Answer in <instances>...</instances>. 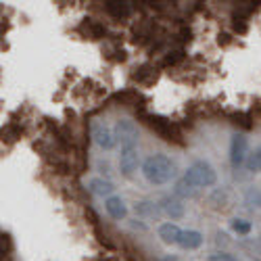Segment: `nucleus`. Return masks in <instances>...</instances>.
<instances>
[{"label": "nucleus", "instance_id": "nucleus-1", "mask_svg": "<svg viewBox=\"0 0 261 261\" xmlns=\"http://www.w3.org/2000/svg\"><path fill=\"white\" fill-rule=\"evenodd\" d=\"M142 176L150 184L161 186V184L171 182L173 178L178 176V167H176V163H173L167 155L157 153V155H150V157L144 159V163H142Z\"/></svg>", "mask_w": 261, "mask_h": 261}, {"label": "nucleus", "instance_id": "nucleus-2", "mask_svg": "<svg viewBox=\"0 0 261 261\" xmlns=\"http://www.w3.org/2000/svg\"><path fill=\"white\" fill-rule=\"evenodd\" d=\"M144 123L153 129L155 134H159L165 142H171V144H184V136L180 132V127L176 123H171L169 119L161 117V115H142Z\"/></svg>", "mask_w": 261, "mask_h": 261}, {"label": "nucleus", "instance_id": "nucleus-3", "mask_svg": "<svg viewBox=\"0 0 261 261\" xmlns=\"http://www.w3.org/2000/svg\"><path fill=\"white\" fill-rule=\"evenodd\" d=\"M184 178L188 184H192L194 188H207V186H213L215 180H217V173L215 169L207 163V161H197V163H192L186 173H184Z\"/></svg>", "mask_w": 261, "mask_h": 261}, {"label": "nucleus", "instance_id": "nucleus-4", "mask_svg": "<svg viewBox=\"0 0 261 261\" xmlns=\"http://www.w3.org/2000/svg\"><path fill=\"white\" fill-rule=\"evenodd\" d=\"M90 136H92L94 144L100 146L102 150H109V148L115 146V132L100 119H92L90 121Z\"/></svg>", "mask_w": 261, "mask_h": 261}, {"label": "nucleus", "instance_id": "nucleus-5", "mask_svg": "<svg viewBox=\"0 0 261 261\" xmlns=\"http://www.w3.org/2000/svg\"><path fill=\"white\" fill-rule=\"evenodd\" d=\"M249 157V142L243 134H232L230 138V163L234 167L247 163Z\"/></svg>", "mask_w": 261, "mask_h": 261}, {"label": "nucleus", "instance_id": "nucleus-6", "mask_svg": "<svg viewBox=\"0 0 261 261\" xmlns=\"http://www.w3.org/2000/svg\"><path fill=\"white\" fill-rule=\"evenodd\" d=\"M115 138L121 140L123 146H136L138 142V127L129 119H119L115 125Z\"/></svg>", "mask_w": 261, "mask_h": 261}, {"label": "nucleus", "instance_id": "nucleus-7", "mask_svg": "<svg viewBox=\"0 0 261 261\" xmlns=\"http://www.w3.org/2000/svg\"><path fill=\"white\" fill-rule=\"evenodd\" d=\"M119 169L125 178L134 176V171L138 169V150L136 146H123L119 155Z\"/></svg>", "mask_w": 261, "mask_h": 261}, {"label": "nucleus", "instance_id": "nucleus-8", "mask_svg": "<svg viewBox=\"0 0 261 261\" xmlns=\"http://www.w3.org/2000/svg\"><path fill=\"white\" fill-rule=\"evenodd\" d=\"M161 211L167 217H171V220H180V217L184 215V205L178 197H165L161 201Z\"/></svg>", "mask_w": 261, "mask_h": 261}, {"label": "nucleus", "instance_id": "nucleus-9", "mask_svg": "<svg viewBox=\"0 0 261 261\" xmlns=\"http://www.w3.org/2000/svg\"><path fill=\"white\" fill-rule=\"evenodd\" d=\"M180 236H182V230L176 226V224H161L159 226V238L165 243V245H178L180 243Z\"/></svg>", "mask_w": 261, "mask_h": 261}, {"label": "nucleus", "instance_id": "nucleus-10", "mask_svg": "<svg viewBox=\"0 0 261 261\" xmlns=\"http://www.w3.org/2000/svg\"><path fill=\"white\" fill-rule=\"evenodd\" d=\"M178 245L182 249H186V251L199 249L203 245V234L197 232V230H182V236H180V243Z\"/></svg>", "mask_w": 261, "mask_h": 261}, {"label": "nucleus", "instance_id": "nucleus-11", "mask_svg": "<svg viewBox=\"0 0 261 261\" xmlns=\"http://www.w3.org/2000/svg\"><path fill=\"white\" fill-rule=\"evenodd\" d=\"M105 209L113 220H123V217L127 215V207L121 201V197H109L107 203H105Z\"/></svg>", "mask_w": 261, "mask_h": 261}, {"label": "nucleus", "instance_id": "nucleus-12", "mask_svg": "<svg viewBox=\"0 0 261 261\" xmlns=\"http://www.w3.org/2000/svg\"><path fill=\"white\" fill-rule=\"evenodd\" d=\"M105 9L113 19H125L129 15V11H132L129 9V3H125V0H109Z\"/></svg>", "mask_w": 261, "mask_h": 261}, {"label": "nucleus", "instance_id": "nucleus-13", "mask_svg": "<svg viewBox=\"0 0 261 261\" xmlns=\"http://www.w3.org/2000/svg\"><path fill=\"white\" fill-rule=\"evenodd\" d=\"M80 32L84 36H88L90 40H98V38L105 36V28L100 23H96L94 19H84V23L80 25Z\"/></svg>", "mask_w": 261, "mask_h": 261}, {"label": "nucleus", "instance_id": "nucleus-14", "mask_svg": "<svg viewBox=\"0 0 261 261\" xmlns=\"http://www.w3.org/2000/svg\"><path fill=\"white\" fill-rule=\"evenodd\" d=\"M90 188L94 190V194H98V197H105V194H111V192L115 190V186H113L111 182L100 180V178L92 180V182H90Z\"/></svg>", "mask_w": 261, "mask_h": 261}, {"label": "nucleus", "instance_id": "nucleus-15", "mask_svg": "<svg viewBox=\"0 0 261 261\" xmlns=\"http://www.w3.org/2000/svg\"><path fill=\"white\" fill-rule=\"evenodd\" d=\"M247 169L249 171H261V146H257L247 157Z\"/></svg>", "mask_w": 261, "mask_h": 261}, {"label": "nucleus", "instance_id": "nucleus-16", "mask_svg": "<svg viewBox=\"0 0 261 261\" xmlns=\"http://www.w3.org/2000/svg\"><path fill=\"white\" fill-rule=\"evenodd\" d=\"M194 186L192 184H188L186 182V178H182L178 184H176V194H180V197H192L194 194V190H192Z\"/></svg>", "mask_w": 261, "mask_h": 261}, {"label": "nucleus", "instance_id": "nucleus-17", "mask_svg": "<svg viewBox=\"0 0 261 261\" xmlns=\"http://www.w3.org/2000/svg\"><path fill=\"white\" fill-rule=\"evenodd\" d=\"M232 230L236 234H249L251 232V224L245 220H232Z\"/></svg>", "mask_w": 261, "mask_h": 261}, {"label": "nucleus", "instance_id": "nucleus-18", "mask_svg": "<svg viewBox=\"0 0 261 261\" xmlns=\"http://www.w3.org/2000/svg\"><path fill=\"white\" fill-rule=\"evenodd\" d=\"M247 203L249 205H255V207H261V190L249 188L247 190Z\"/></svg>", "mask_w": 261, "mask_h": 261}, {"label": "nucleus", "instance_id": "nucleus-19", "mask_svg": "<svg viewBox=\"0 0 261 261\" xmlns=\"http://www.w3.org/2000/svg\"><path fill=\"white\" fill-rule=\"evenodd\" d=\"M207 261H238L234 255H230V253H215V255H211Z\"/></svg>", "mask_w": 261, "mask_h": 261}, {"label": "nucleus", "instance_id": "nucleus-20", "mask_svg": "<svg viewBox=\"0 0 261 261\" xmlns=\"http://www.w3.org/2000/svg\"><path fill=\"white\" fill-rule=\"evenodd\" d=\"M178 59H182V50H176V53H169V57L165 59V65H169V63H176Z\"/></svg>", "mask_w": 261, "mask_h": 261}]
</instances>
